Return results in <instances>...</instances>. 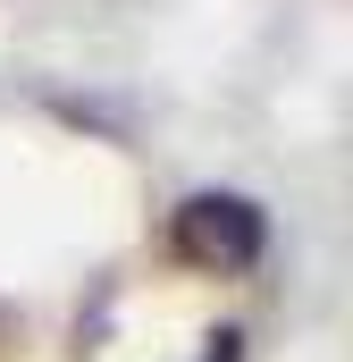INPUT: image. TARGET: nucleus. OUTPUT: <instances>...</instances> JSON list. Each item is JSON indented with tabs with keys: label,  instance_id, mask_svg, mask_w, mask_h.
Masks as SVG:
<instances>
[{
	"label": "nucleus",
	"instance_id": "nucleus-2",
	"mask_svg": "<svg viewBox=\"0 0 353 362\" xmlns=\"http://www.w3.org/2000/svg\"><path fill=\"white\" fill-rule=\"evenodd\" d=\"M202 362H236V337H210V354Z\"/></svg>",
	"mask_w": 353,
	"mask_h": 362
},
{
	"label": "nucleus",
	"instance_id": "nucleus-1",
	"mask_svg": "<svg viewBox=\"0 0 353 362\" xmlns=\"http://www.w3.org/2000/svg\"><path fill=\"white\" fill-rule=\"evenodd\" d=\"M169 253L185 270H210V278H236L269 253V211L253 194H227V185H202L169 211Z\"/></svg>",
	"mask_w": 353,
	"mask_h": 362
}]
</instances>
